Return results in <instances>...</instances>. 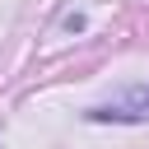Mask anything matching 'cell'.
Instances as JSON below:
<instances>
[{
	"instance_id": "obj_1",
	"label": "cell",
	"mask_w": 149,
	"mask_h": 149,
	"mask_svg": "<svg viewBox=\"0 0 149 149\" xmlns=\"http://www.w3.org/2000/svg\"><path fill=\"white\" fill-rule=\"evenodd\" d=\"M88 116H93V121H149V84H135V88H126L121 98L98 102Z\"/></svg>"
}]
</instances>
